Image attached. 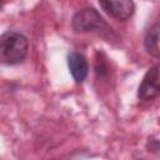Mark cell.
<instances>
[{
	"instance_id": "52a82bcc",
	"label": "cell",
	"mask_w": 160,
	"mask_h": 160,
	"mask_svg": "<svg viewBox=\"0 0 160 160\" xmlns=\"http://www.w3.org/2000/svg\"><path fill=\"white\" fill-rule=\"evenodd\" d=\"M148 149H149V151H151L154 154H158V150H159V140L156 138H150L149 141H148Z\"/></svg>"
},
{
	"instance_id": "3957f363",
	"label": "cell",
	"mask_w": 160,
	"mask_h": 160,
	"mask_svg": "<svg viewBox=\"0 0 160 160\" xmlns=\"http://www.w3.org/2000/svg\"><path fill=\"white\" fill-rule=\"evenodd\" d=\"M159 65L155 64L145 72L138 89V98L141 101H151L159 96Z\"/></svg>"
},
{
	"instance_id": "9c48e42d",
	"label": "cell",
	"mask_w": 160,
	"mask_h": 160,
	"mask_svg": "<svg viewBox=\"0 0 160 160\" xmlns=\"http://www.w3.org/2000/svg\"><path fill=\"white\" fill-rule=\"evenodd\" d=\"M139 160H144V159H139Z\"/></svg>"
},
{
	"instance_id": "6da1fadb",
	"label": "cell",
	"mask_w": 160,
	"mask_h": 160,
	"mask_svg": "<svg viewBox=\"0 0 160 160\" xmlns=\"http://www.w3.org/2000/svg\"><path fill=\"white\" fill-rule=\"evenodd\" d=\"M28 52L29 41L21 32L8 30L0 35V64L18 65L25 60Z\"/></svg>"
},
{
	"instance_id": "277c9868",
	"label": "cell",
	"mask_w": 160,
	"mask_h": 160,
	"mask_svg": "<svg viewBox=\"0 0 160 160\" xmlns=\"http://www.w3.org/2000/svg\"><path fill=\"white\" fill-rule=\"evenodd\" d=\"M99 5L102 8V10L106 14L121 21L130 19L135 11V4L129 0H121V1L102 0V1H99Z\"/></svg>"
},
{
	"instance_id": "5b68a950",
	"label": "cell",
	"mask_w": 160,
	"mask_h": 160,
	"mask_svg": "<svg viewBox=\"0 0 160 160\" xmlns=\"http://www.w3.org/2000/svg\"><path fill=\"white\" fill-rule=\"evenodd\" d=\"M68 68L76 82H82L89 74V64L82 54L71 51L68 55Z\"/></svg>"
},
{
	"instance_id": "8992f818",
	"label": "cell",
	"mask_w": 160,
	"mask_h": 160,
	"mask_svg": "<svg viewBox=\"0 0 160 160\" xmlns=\"http://www.w3.org/2000/svg\"><path fill=\"white\" fill-rule=\"evenodd\" d=\"M159 30H160V26H159V22L156 21V22H154L146 30V34H145V38H144L145 50L148 51V54H150L154 58H159V55H160V49H159Z\"/></svg>"
},
{
	"instance_id": "7a4b0ae2",
	"label": "cell",
	"mask_w": 160,
	"mask_h": 160,
	"mask_svg": "<svg viewBox=\"0 0 160 160\" xmlns=\"http://www.w3.org/2000/svg\"><path fill=\"white\" fill-rule=\"evenodd\" d=\"M71 26L76 32H109L111 30L100 12L90 6L80 9L74 14Z\"/></svg>"
},
{
	"instance_id": "ba28073f",
	"label": "cell",
	"mask_w": 160,
	"mask_h": 160,
	"mask_svg": "<svg viewBox=\"0 0 160 160\" xmlns=\"http://www.w3.org/2000/svg\"><path fill=\"white\" fill-rule=\"evenodd\" d=\"M1 9H2V4L0 2V10H1Z\"/></svg>"
}]
</instances>
